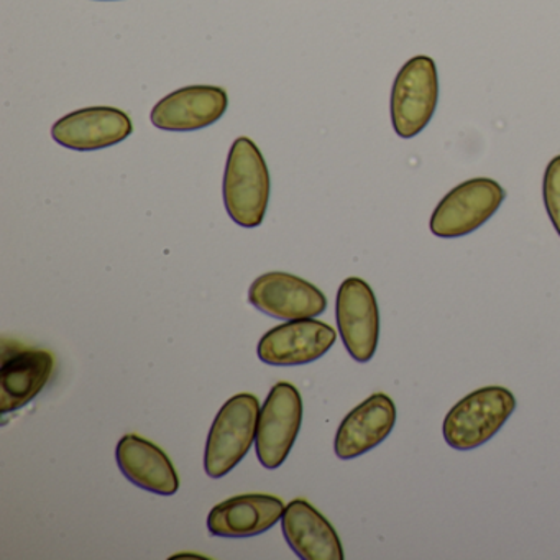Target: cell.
<instances>
[{
    "mask_svg": "<svg viewBox=\"0 0 560 560\" xmlns=\"http://www.w3.org/2000/svg\"><path fill=\"white\" fill-rule=\"evenodd\" d=\"M396 422V406L385 393H375L353 408L337 429L334 451L342 460H352L382 444Z\"/></svg>",
    "mask_w": 560,
    "mask_h": 560,
    "instance_id": "cell-13",
    "label": "cell"
},
{
    "mask_svg": "<svg viewBox=\"0 0 560 560\" xmlns=\"http://www.w3.org/2000/svg\"><path fill=\"white\" fill-rule=\"evenodd\" d=\"M284 504L278 497L264 493L229 498L212 508L208 516L212 536L244 539L271 529L283 517Z\"/></svg>",
    "mask_w": 560,
    "mask_h": 560,
    "instance_id": "cell-14",
    "label": "cell"
},
{
    "mask_svg": "<svg viewBox=\"0 0 560 560\" xmlns=\"http://www.w3.org/2000/svg\"><path fill=\"white\" fill-rule=\"evenodd\" d=\"M439 101V77L434 60L411 58L396 74L392 90V124L396 136L412 139L431 122Z\"/></svg>",
    "mask_w": 560,
    "mask_h": 560,
    "instance_id": "cell-4",
    "label": "cell"
},
{
    "mask_svg": "<svg viewBox=\"0 0 560 560\" xmlns=\"http://www.w3.org/2000/svg\"><path fill=\"white\" fill-rule=\"evenodd\" d=\"M117 465L142 490L156 494H175L179 478L168 455L147 439L137 434H126L116 448Z\"/></svg>",
    "mask_w": 560,
    "mask_h": 560,
    "instance_id": "cell-16",
    "label": "cell"
},
{
    "mask_svg": "<svg viewBox=\"0 0 560 560\" xmlns=\"http://www.w3.org/2000/svg\"><path fill=\"white\" fill-rule=\"evenodd\" d=\"M55 359L50 352L4 342L0 366V412L19 411L50 382Z\"/></svg>",
    "mask_w": 560,
    "mask_h": 560,
    "instance_id": "cell-10",
    "label": "cell"
},
{
    "mask_svg": "<svg viewBox=\"0 0 560 560\" xmlns=\"http://www.w3.org/2000/svg\"><path fill=\"white\" fill-rule=\"evenodd\" d=\"M337 327L343 346L357 362H370L380 339V311L375 293L362 278H347L336 301Z\"/></svg>",
    "mask_w": 560,
    "mask_h": 560,
    "instance_id": "cell-7",
    "label": "cell"
},
{
    "mask_svg": "<svg viewBox=\"0 0 560 560\" xmlns=\"http://www.w3.org/2000/svg\"><path fill=\"white\" fill-rule=\"evenodd\" d=\"M260 401L252 393L232 396L215 416L206 444L205 468L211 478L234 470L257 438Z\"/></svg>",
    "mask_w": 560,
    "mask_h": 560,
    "instance_id": "cell-3",
    "label": "cell"
},
{
    "mask_svg": "<svg viewBox=\"0 0 560 560\" xmlns=\"http://www.w3.org/2000/svg\"><path fill=\"white\" fill-rule=\"evenodd\" d=\"M336 339V330L329 324L313 317L287 320L261 337L258 359L275 366L306 365L326 355Z\"/></svg>",
    "mask_w": 560,
    "mask_h": 560,
    "instance_id": "cell-9",
    "label": "cell"
},
{
    "mask_svg": "<svg viewBox=\"0 0 560 560\" xmlns=\"http://www.w3.org/2000/svg\"><path fill=\"white\" fill-rule=\"evenodd\" d=\"M284 539L303 560H342L343 549L332 524L303 498L284 508L281 517Z\"/></svg>",
    "mask_w": 560,
    "mask_h": 560,
    "instance_id": "cell-15",
    "label": "cell"
},
{
    "mask_svg": "<svg viewBox=\"0 0 560 560\" xmlns=\"http://www.w3.org/2000/svg\"><path fill=\"white\" fill-rule=\"evenodd\" d=\"M229 96L218 86H188L163 97L153 107L150 119L156 129L168 132H195L221 120Z\"/></svg>",
    "mask_w": 560,
    "mask_h": 560,
    "instance_id": "cell-12",
    "label": "cell"
},
{
    "mask_svg": "<svg viewBox=\"0 0 560 560\" xmlns=\"http://www.w3.org/2000/svg\"><path fill=\"white\" fill-rule=\"evenodd\" d=\"M248 301L275 319L296 320L320 316L327 300L310 281L283 271L261 275L248 290Z\"/></svg>",
    "mask_w": 560,
    "mask_h": 560,
    "instance_id": "cell-8",
    "label": "cell"
},
{
    "mask_svg": "<svg viewBox=\"0 0 560 560\" xmlns=\"http://www.w3.org/2000/svg\"><path fill=\"white\" fill-rule=\"evenodd\" d=\"M303 399L291 383L280 382L268 393L260 409L255 438L258 460L268 470L280 467L300 434Z\"/></svg>",
    "mask_w": 560,
    "mask_h": 560,
    "instance_id": "cell-6",
    "label": "cell"
},
{
    "mask_svg": "<svg viewBox=\"0 0 560 560\" xmlns=\"http://www.w3.org/2000/svg\"><path fill=\"white\" fill-rule=\"evenodd\" d=\"M228 214L245 229L258 228L270 201V173L254 140L241 137L229 150L222 185Z\"/></svg>",
    "mask_w": 560,
    "mask_h": 560,
    "instance_id": "cell-1",
    "label": "cell"
},
{
    "mask_svg": "<svg viewBox=\"0 0 560 560\" xmlns=\"http://www.w3.org/2000/svg\"><path fill=\"white\" fill-rule=\"evenodd\" d=\"M132 132V120L117 107L74 110L51 127L55 142L77 152L109 149L129 139Z\"/></svg>",
    "mask_w": 560,
    "mask_h": 560,
    "instance_id": "cell-11",
    "label": "cell"
},
{
    "mask_svg": "<svg viewBox=\"0 0 560 560\" xmlns=\"http://www.w3.org/2000/svg\"><path fill=\"white\" fill-rule=\"evenodd\" d=\"M516 409V398L504 386H485L462 398L445 416L442 434L455 451H471L500 432Z\"/></svg>",
    "mask_w": 560,
    "mask_h": 560,
    "instance_id": "cell-2",
    "label": "cell"
},
{
    "mask_svg": "<svg viewBox=\"0 0 560 560\" xmlns=\"http://www.w3.org/2000/svg\"><path fill=\"white\" fill-rule=\"evenodd\" d=\"M506 192L491 178H474L455 186L434 209L429 229L435 237L458 238L490 221Z\"/></svg>",
    "mask_w": 560,
    "mask_h": 560,
    "instance_id": "cell-5",
    "label": "cell"
},
{
    "mask_svg": "<svg viewBox=\"0 0 560 560\" xmlns=\"http://www.w3.org/2000/svg\"><path fill=\"white\" fill-rule=\"evenodd\" d=\"M544 205L553 229L560 237V155L550 160L544 173Z\"/></svg>",
    "mask_w": 560,
    "mask_h": 560,
    "instance_id": "cell-17",
    "label": "cell"
}]
</instances>
